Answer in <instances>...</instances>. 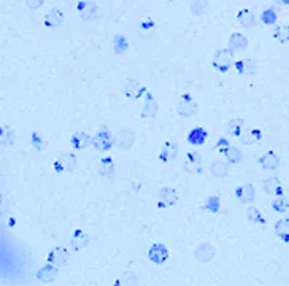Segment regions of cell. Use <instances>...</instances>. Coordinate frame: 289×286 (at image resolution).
<instances>
[{"mask_svg":"<svg viewBox=\"0 0 289 286\" xmlns=\"http://www.w3.org/2000/svg\"><path fill=\"white\" fill-rule=\"evenodd\" d=\"M232 66H234V51H232L230 48L229 50H226V48L218 50L216 54H214V58H213V67L218 72L224 73Z\"/></svg>","mask_w":289,"mask_h":286,"instance_id":"6da1fadb","label":"cell"},{"mask_svg":"<svg viewBox=\"0 0 289 286\" xmlns=\"http://www.w3.org/2000/svg\"><path fill=\"white\" fill-rule=\"evenodd\" d=\"M113 135H111L110 132V129L105 127V126H102L97 134L92 137V146L97 150V151H108L111 146H113Z\"/></svg>","mask_w":289,"mask_h":286,"instance_id":"7a4b0ae2","label":"cell"},{"mask_svg":"<svg viewBox=\"0 0 289 286\" xmlns=\"http://www.w3.org/2000/svg\"><path fill=\"white\" fill-rule=\"evenodd\" d=\"M134 140H135V134L132 131H129V129H123V131H119L115 135L113 143L121 150H129L130 146L134 145Z\"/></svg>","mask_w":289,"mask_h":286,"instance_id":"3957f363","label":"cell"},{"mask_svg":"<svg viewBox=\"0 0 289 286\" xmlns=\"http://www.w3.org/2000/svg\"><path fill=\"white\" fill-rule=\"evenodd\" d=\"M169 250H167V246L162 245V243H154L150 251H148V257L154 262V264H164L167 259H169Z\"/></svg>","mask_w":289,"mask_h":286,"instance_id":"277c9868","label":"cell"},{"mask_svg":"<svg viewBox=\"0 0 289 286\" xmlns=\"http://www.w3.org/2000/svg\"><path fill=\"white\" fill-rule=\"evenodd\" d=\"M195 110H197V104H195L194 97L191 94H183L178 104V113L184 118H189L195 113Z\"/></svg>","mask_w":289,"mask_h":286,"instance_id":"5b68a950","label":"cell"},{"mask_svg":"<svg viewBox=\"0 0 289 286\" xmlns=\"http://www.w3.org/2000/svg\"><path fill=\"white\" fill-rule=\"evenodd\" d=\"M75 165H77L75 156L72 153H64L59 156L58 161L54 162V169H56V172H67V170L75 169Z\"/></svg>","mask_w":289,"mask_h":286,"instance_id":"8992f818","label":"cell"},{"mask_svg":"<svg viewBox=\"0 0 289 286\" xmlns=\"http://www.w3.org/2000/svg\"><path fill=\"white\" fill-rule=\"evenodd\" d=\"M69 257H70V251L67 250V248H64V246H58V248H54V250L50 253L48 256V262L54 264V265H65L69 262Z\"/></svg>","mask_w":289,"mask_h":286,"instance_id":"52a82bcc","label":"cell"},{"mask_svg":"<svg viewBox=\"0 0 289 286\" xmlns=\"http://www.w3.org/2000/svg\"><path fill=\"white\" fill-rule=\"evenodd\" d=\"M235 197L241 202V204H249V202H254L256 191L253 188V184H241V186L235 188Z\"/></svg>","mask_w":289,"mask_h":286,"instance_id":"ba28073f","label":"cell"},{"mask_svg":"<svg viewBox=\"0 0 289 286\" xmlns=\"http://www.w3.org/2000/svg\"><path fill=\"white\" fill-rule=\"evenodd\" d=\"M178 200V196H176L175 189L172 188H162L159 192V202H157V207L159 208H165V207H172L176 204Z\"/></svg>","mask_w":289,"mask_h":286,"instance_id":"9c48e42d","label":"cell"},{"mask_svg":"<svg viewBox=\"0 0 289 286\" xmlns=\"http://www.w3.org/2000/svg\"><path fill=\"white\" fill-rule=\"evenodd\" d=\"M184 169L189 173H195L200 172L202 169V156L199 151H191L186 154V162H184Z\"/></svg>","mask_w":289,"mask_h":286,"instance_id":"30bf717a","label":"cell"},{"mask_svg":"<svg viewBox=\"0 0 289 286\" xmlns=\"http://www.w3.org/2000/svg\"><path fill=\"white\" fill-rule=\"evenodd\" d=\"M257 162H259L260 167H264L267 170H275L279 167V164H281V161H279V158L273 151H267L265 154H262L257 159Z\"/></svg>","mask_w":289,"mask_h":286,"instance_id":"8fae6325","label":"cell"},{"mask_svg":"<svg viewBox=\"0 0 289 286\" xmlns=\"http://www.w3.org/2000/svg\"><path fill=\"white\" fill-rule=\"evenodd\" d=\"M146 89L142 88L138 85V81L134 80V78H129L126 83H124V86H123V92L129 97V99H137L140 97V94H143Z\"/></svg>","mask_w":289,"mask_h":286,"instance_id":"7c38bea8","label":"cell"},{"mask_svg":"<svg viewBox=\"0 0 289 286\" xmlns=\"http://www.w3.org/2000/svg\"><path fill=\"white\" fill-rule=\"evenodd\" d=\"M157 112V104H156V99L151 96L150 91H145L143 92V116L145 118H153L156 116Z\"/></svg>","mask_w":289,"mask_h":286,"instance_id":"4fadbf2b","label":"cell"},{"mask_svg":"<svg viewBox=\"0 0 289 286\" xmlns=\"http://www.w3.org/2000/svg\"><path fill=\"white\" fill-rule=\"evenodd\" d=\"M194 256L197 257V261H200V262H208L214 256V248L210 243H200L195 248Z\"/></svg>","mask_w":289,"mask_h":286,"instance_id":"5bb4252c","label":"cell"},{"mask_svg":"<svg viewBox=\"0 0 289 286\" xmlns=\"http://www.w3.org/2000/svg\"><path fill=\"white\" fill-rule=\"evenodd\" d=\"M58 270H59V267L50 262V264H46L43 269L39 270V273H37V278H39L40 281L50 283V281H53L56 278V276H58Z\"/></svg>","mask_w":289,"mask_h":286,"instance_id":"9a60e30c","label":"cell"},{"mask_svg":"<svg viewBox=\"0 0 289 286\" xmlns=\"http://www.w3.org/2000/svg\"><path fill=\"white\" fill-rule=\"evenodd\" d=\"M89 143H92V137H89L86 132H81V131L75 132L70 138V145L75 150H85Z\"/></svg>","mask_w":289,"mask_h":286,"instance_id":"2e32d148","label":"cell"},{"mask_svg":"<svg viewBox=\"0 0 289 286\" xmlns=\"http://www.w3.org/2000/svg\"><path fill=\"white\" fill-rule=\"evenodd\" d=\"M207 137H208V134L203 127H194L188 134V142L194 146H200L207 142Z\"/></svg>","mask_w":289,"mask_h":286,"instance_id":"e0dca14e","label":"cell"},{"mask_svg":"<svg viewBox=\"0 0 289 286\" xmlns=\"http://www.w3.org/2000/svg\"><path fill=\"white\" fill-rule=\"evenodd\" d=\"M248 46V40H246V37L243 34H232L230 35V39H229V48L237 53V51H243L245 48Z\"/></svg>","mask_w":289,"mask_h":286,"instance_id":"ac0fdd59","label":"cell"},{"mask_svg":"<svg viewBox=\"0 0 289 286\" xmlns=\"http://www.w3.org/2000/svg\"><path fill=\"white\" fill-rule=\"evenodd\" d=\"M64 21V15L59 8H51L45 16V26L46 27H58Z\"/></svg>","mask_w":289,"mask_h":286,"instance_id":"d6986e66","label":"cell"},{"mask_svg":"<svg viewBox=\"0 0 289 286\" xmlns=\"http://www.w3.org/2000/svg\"><path fill=\"white\" fill-rule=\"evenodd\" d=\"M237 21L240 23V26H243V27H246V29H249V27H254L256 18H254L253 12L248 10V8H241V10L237 13Z\"/></svg>","mask_w":289,"mask_h":286,"instance_id":"ffe728a7","label":"cell"},{"mask_svg":"<svg viewBox=\"0 0 289 286\" xmlns=\"http://www.w3.org/2000/svg\"><path fill=\"white\" fill-rule=\"evenodd\" d=\"M222 154L226 156V161L229 164H238L241 162V159H243V154H241V151L238 148H234V146H224V148L219 150Z\"/></svg>","mask_w":289,"mask_h":286,"instance_id":"44dd1931","label":"cell"},{"mask_svg":"<svg viewBox=\"0 0 289 286\" xmlns=\"http://www.w3.org/2000/svg\"><path fill=\"white\" fill-rule=\"evenodd\" d=\"M264 191L270 196H281L283 194V188L281 184H279V180L276 177H272V178H267L264 181Z\"/></svg>","mask_w":289,"mask_h":286,"instance_id":"7402d4cb","label":"cell"},{"mask_svg":"<svg viewBox=\"0 0 289 286\" xmlns=\"http://www.w3.org/2000/svg\"><path fill=\"white\" fill-rule=\"evenodd\" d=\"M260 138H262V134H260L259 129H248V131L241 134L240 140L243 145H253L256 142H259Z\"/></svg>","mask_w":289,"mask_h":286,"instance_id":"603a6c76","label":"cell"},{"mask_svg":"<svg viewBox=\"0 0 289 286\" xmlns=\"http://www.w3.org/2000/svg\"><path fill=\"white\" fill-rule=\"evenodd\" d=\"M210 172L213 177L216 178H224L227 172H229V165L227 162H222V161H214L211 165H210Z\"/></svg>","mask_w":289,"mask_h":286,"instance_id":"cb8c5ba5","label":"cell"},{"mask_svg":"<svg viewBox=\"0 0 289 286\" xmlns=\"http://www.w3.org/2000/svg\"><path fill=\"white\" fill-rule=\"evenodd\" d=\"M234 67L240 75H248V73L254 72V62H253V59H241V61L234 62Z\"/></svg>","mask_w":289,"mask_h":286,"instance_id":"d4e9b609","label":"cell"},{"mask_svg":"<svg viewBox=\"0 0 289 286\" xmlns=\"http://www.w3.org/2000/svg\"><path fill=\"white\" fill-rule=\"evenodd\" d=\"M275 232L283 242H289V219H279L275 224Z\"/></svg>","mask_w":289,"mask_h":286,"instance_id":"484cf974","label":"cell"},{"mask_svg":"<svg viewBox=\"0 0 289 286\" xmlns=\"http://www.w3.org/2000/svg\"><path fill=\"white\" fill-rule=\"evenodd\" d=\"M176 154H178V150H176V146L172 145L170 142H167V143L164 145L161 154H159V158H161L162 162H169L170 159H175V158H176Z\"/></svg>","mask_w":289,"mask_h":286,"instance_id":"4316f807","label":"cell"},{"mask_svg":"<svg viewBox=\"0 0 289 286\" xmlns=\"http://www.w3.org/2000/svg\"><path fill=\"white\" fill-rule=\"evenodd\" d=\"M78 10H80L81 18H85V20H91V18H94L96 13H97L96 5L86 4V2H80V4H78Z\"/></svg>","mask_w":289,"mask_h":286,"instance_id":"83f0119b","label":"cell"},{"mask_svg":"<svg viewBox=\"0 0 289 286\" xmlns=\"http://www.w3.org/2000/svg\"><path fill=\"white\" fill-rule=\"evenodd\" d=\"M113 173H115V164H113V161H111L110 158H104L102 159V162H100V175L102 177H108V178H111L113 177Z\"/></svg>","mask_w":289,"mask_h":286,"instance_id":"f1b7e54d","label":"cell"},{"mask_svg":"<svg viewBox=\"0 0 289 286\" xmlns=\"http://www.w3.org/2000/svg\"><path fill=\"white\" fill-rule=\"evenodd\" d=\"M273 37H275V40L281 42V43L289 42V24L278 26L276 29L273 31Z\"/></svg>","mask_w":289,"mask_h":286,"instance_id":"f546056e","label":"cell"},{"mask_svg":"<svg viewBox=\"0 0 289 286\" xmlns=\"http://www.w3.org/2000/svg\"><path fill=\"white\" fill-rule=\"evenodd\" d=\"M241 129H243V121L241 119H232L227 124V132L232 137H241Z\"/></svg>","mask_w":289,"mask_h":286,"instance_id":"4dcf8cb0","label":"cell"},{"mask_svg":"<svg viewBox=\"0 0 289 286\" xmlns=\"http://www.w3.org/2000/svg\"><path fill=\"white\" fill-rule=\"evenodd\" d=\"M191 10L194 15H203L208 10V0H192Z\"/></svg>","mask_w":289,"mask_h":286,"instance_id":"1f68e13d","label":"cell"},{"mask_svg":"<svg viewBox=\"0 0 289 286\" xmlns=\"http://www.w3.org/2000/svg\"><path fill=\"white\" fill-rule=\"evenodd\" d=\"M15 140V134L12 131L10 126H2V145L4 146H10Z\"/></svg>","mask_w":289,"mask_h":286,"instance_id":"d6a6232c","label":"cell"},{"mask_svg":"<svg viewBox=\"0 0 289 286\" xmlns=\"http://www.w3.org/2000/svg\"><path fill=\"white\" fill-rule=\"evenodd\" d=\"M246 213H248V219L249 221H253V223H259V224H265V219H264L262 215H260V211L257 208L251 207V208H248Z\"/></svg>","mask_w":289,"mask_h":286,"instance_id":"836d02e7","label":"cell"},{"mask_svg":"<svg viewBox=\"0 0 289 286\" xmlns=\"http://www.w3.org/2000/svg\"><path fill=\"white\" fill-rule=\"evenodd\" d=\"M207 210H210L211 213H218L219 208H221V199L218 196H211L207 199Z\"/></svg>","mask_w":289,"mask_h":286,"instance_id":"e575fe53","label":"cell"},{"mask_svg":"<svg viewBox=\"0 0 289 286\" xmlns=\"http://www.w3.org/2000/svg\"><path fill=\"white\" fill-rule=\"evenodd\" d=\"M260 20H262L264 24L267 26H272L276 23V13L272 10V8H268V10H264L262 15H260Z\"/></svg>","mask_w":289,"mask_h":286,"instance_id":"d590c367","label":"cell"},{"mask_svg":"<svg viewBox=\"0 0 289 286\" xmlns=\"http://www.w3.org/2000/svg\"><path fill=\"white\" fill-rule=\"evenodd\" d=\"M127 48H129L127 40L124 39L123 35H116V37H115V51L119 54V53H124Z\"/></svg>","mask_w":289,"mask_h":286,"instance_id":"8d00e7d4","label":"cell"},{"mask_svg":"<svg viewBox=\"0 0 289 286\" xmlns=\"http://www.w3.org/2000/svg\"><path fill=\"white\" fill-rule=\"evenodd\" d=\"M272 207L275 211H278V213H284V211L287 210L289 204H287V200L284 197H278L272 202Z\"/></svg>","mask_w":289,"mask_h":286,"instance_id":"74e56055","label":"cell"},{"mask_svg":"<svg viewBox=\"0 0 289 286\" xmlns=\"http://www.w3.org/2000/svg\"><path fill=\"white\" fill-rule=\"evenodd\" d=\"M86 237L85 235H83V232H81V230H77V232H75V238H72V245H73V248H77V250H78V248H81L83 245H86Z\"/></svg>","mask_w":289,"mask_h":286,"instance_id":"f35d334b","label":"cell"},{"mask_svg":"<svg viewBox=\"0 0 289 286\" xmlns=\"http://www.w3.org/2000/svg\"><path fill=\"white\" fill-rule=\"evenodd\" d=\"M31 143H32V146L35 150L40 151L43 148V137L39 132H32L31 134Z\"/></svg>","mask_w":289,"mask_h":286,"instance_id":"ab89813d","label":"cell"},{"mask_svg":"<svg viewBox=\"0 0 289 286\" xmlns=\"http://www.w3.org/2000/svg\"><path fill=\"white\" fill-rule=\"evenodd\" d=\"M27 2V7L32 8V10H39V8L43 5L45 0H26Z\"/></svg>","mask_w":289,"mask_h":286,"instance_id":"60d3db41","label":"cell"},{"mask_svg":"<svg viewBox=\"0 0 289 286\" xmlns=\"http://www.w3.org/2000/svg\"><path fill=\"white\" fill-rule=\"evenodd\" d=\"M224 146H229L227 138H219V140L216 142V148H224Z\"/></svg>","mask_w":289,"mask_h":286,"instance_id":"b9f144b4","label":"cell"},{"mask_svg":"<svg viewBox=\"0 0 289 286\" xmlns=\"http://www.w3.org/2000/svg\"><path fill=\"white\" fill-rule=\"evenodd\" d=\"M153 26H154V23H153V21H145V23L142 24L143 29H150V27H153Z\"/></svg>","mask_w":289,"mask_h":286,"instance_id":"7bdbcfd3","label":"cell"},{"mask_svg":"<svg viewBox=\"0 0 289 286\" xmlns=\"http://www.w3.org/2000/svg\"><path fill=\"white\" fill-rule=\"evenodd\" d=\"M273 2L278 5H289V0H273Z\"/></svg>","mask_w":289,"mask_h":286,"instance_id":"ee69618b","label":"cell"}]
</instances>
